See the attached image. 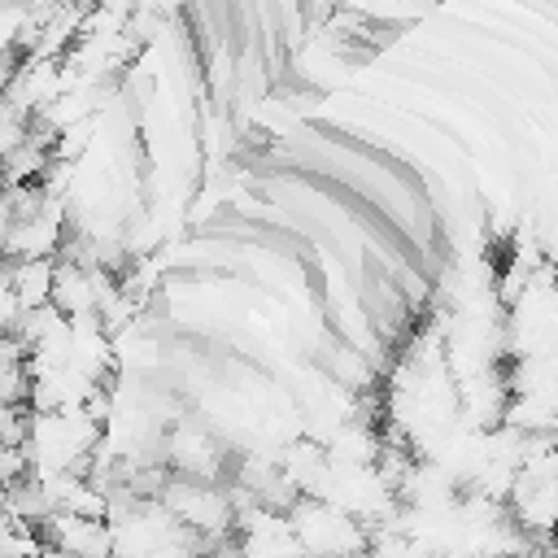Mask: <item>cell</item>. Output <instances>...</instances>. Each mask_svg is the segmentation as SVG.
Returning <instances> with one entry per match:
<instances>
[{
	"label": "cell",
	"mask_w": 558,
	"mask_h": 558,
	"mask_svg": "<svg viewBox=\"0 0 558 558\" xmlns=\"http://www.w3.org/2000/svg\"><path fill=\"white\" fill-rule=\"evenodd\" d=\"M288 523H292V536H296L305 558H349V554H362L371 545L362 523H353L349 514H340L314 497H301L288 510Z\"/></svg>",
	"instance_id": "cell-1"
},
{
	"label": "cell",
	"mask_w": 558,
	"mask_h": 558,
	"mask_svg": "<svg viewBox=\"0 0 558 558\" xmlns=\"http://www.w3.org/2000/svg\"><path fill=\"white\" fill-rule=\"evenodd\" d=\"M161 462L179 475V480H196V484H218V466H222V453H218V440L196 427V423H179L170 436H166V453Z\"/></svg>",
	"instance_id": "cell-2"
},
{
	"label": "cell",
	"mask_w": 558,
	"mask_h": 558,
	"mask_svg": "<svg viewBox=\"0 0 558 558\" xmlns=\"http://www.w3.org/2000/svg\"><path fill=\"white\" fill-rule=\"evenodd\" d=\"M44 549L61 558H113L109 519H83V514H52L39 527Z\"/></svg>",
	"instance_id": "cell-3"
},
{
	"label": "cell",
	"mask_w": 558,
	"mask_h": 558,
	"mask_svg": "<svg viewBox=\"0 0 558 558\" xmlns=\"http://www.w3.org/2000/svg\"><path fill=\"white\" fill-rule=\"evenodd\" d=\"M275 471L288 480V488H292L296 497H314L318 484L327 480V453H323V445H314V440L301 436V440H292V445L279 449Z\"/></svg>",
	"instance_id": "cell-4"
},
{
	"label": "cell",
	"mask_w": 558,
	"mask_h": 558,
	"mask_svg": "<svg viewBox=\"0 0 558 558\" xmlns=\"http://www.w3.org/2000/svg\"><path fill=\"white\" fill-rule=\"evenodd\" d=\"M52 270H57V262H48V257H44V262H4V279H9V288H13L17 305H22V314L48 305Z\"/></svg>",
	"instance_id": "cell-5"
}]
</instances>
